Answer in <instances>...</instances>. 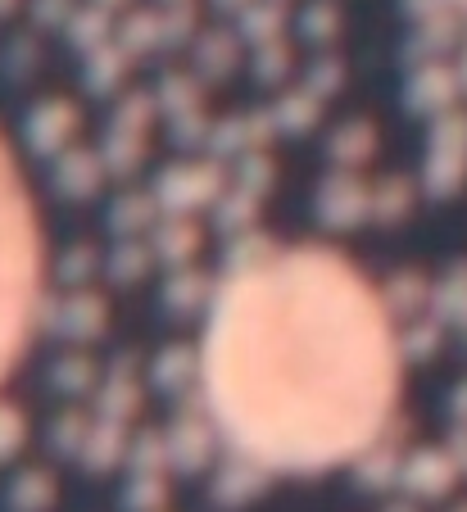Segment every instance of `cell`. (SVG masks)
Wrapping results in <instances>:
<instances>
[{
    "label": "cell",
    "mask_w": 467,
    "mask_h": 512,
    "mask_svg": "<svg viewBox=\"0 0 467 512\" xmlns=\"http://www.w3.org/2000/svg\"><path fill=\"white\" fill-rule=\"evenodd\" d=\"M463 413H467V390H463Z\"/></svg>",
    "instance_id": "3"
},
{
    "label": "cell",
    "mask_w": 467,
    "mask_h": 512,
    "mask_svg": "<svg viewBox=\"0 0 467 512\" xmlns=\"http://www.w3.org/2000/svg\"><path fill=\"white\" fill-rule=\"evenodd\" d=\"M32 286H37V232L14 164L0 145V372L28 331Z\"/></svg>",
    "instance_id": "1"
},
{
    "label": "cell",
    "mask_w": 467,
    "mask_h": 512,
    "mask_svg": "<svg viewBox=\"0 0 467 512\" xmlns=\"http://www.w3.org/2000/svg\"><path fill=\"white\" fill-rule=\"evenodd\" d=\"M449 463L440 454H422V458H413L409 463V485L413 490H422V494H440L449 485Z\"/></svg>",
    "instance_id": "2"
}]
</instances>
